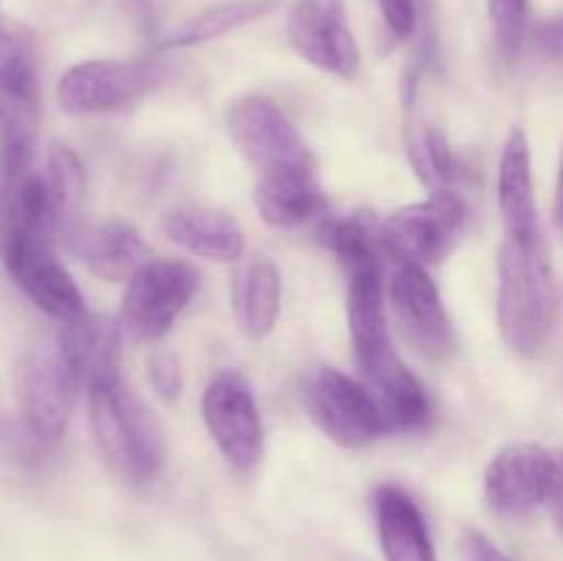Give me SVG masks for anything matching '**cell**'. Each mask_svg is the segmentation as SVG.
Listing matches in <instances>:
<instances>
[{
	"mask_svg": "<svg viewBox=\"0 0 563 561\" xmlns=\"http://www.w3.org/2000/svg\"><path fill=\"white\" fill-rule=\"evenodd\" d=\"M495 317L500 339L517 358L542 355L559 317L553 258L542 234L500 242Z\"/></svg>",
	"mask_w": 563,
	"mask_h": 561,
	"instance_id": "obj_1",
	"label": "cell"
},
{
	"mask_svg": "<svg viewBox=\"0 0 563 561\" xmlns=\"http://www.w3.org/2000/svg\"><path fill=\"white\" fill-rule=\"evenodd\" d=\"M86 394L91 432L104 465L135 487L152 482L165 460V438L157 416L124 377L91 385Z\"/></svg>",
	"mask_w": 563,
	"mask_h": 561,
	"instance_id": "obj_2",
	"label": "cell"
},
{
	"mask_svg": "<svg viewBox=\"0 0 563 561\" xmlns=\"http://www.w3.org/2000/svg\"><path fill=\"white\" fill-rule=\"evenodd\" d=\"M42 127V88L33 44L25 33L0 28V190L33 170Z\"/></svg>",
	"mask_w": 563,
	"mask_h": 561,
	"instance_id": "obj_3",
	"label": "cell"
},
{
	"mask_svg": "<svg viewBox=\"0 0 563 561\" xmlns=\"http://www.w3.org/2000/svg\"><path fill=\"white\" fill-rule=\"evenodd\" d=\"M198 292V270L179 258H152L124 286L119 324L135 344L165 339Z\"/></svg>",
	"mask_w": 563,
	"mask_h": 561,
	"instance_id": "obj_4",
	"label": "cell"
},
{
	"mask_svg": "<svg viewBox=\"0 0 563 561\" xmlns=\"http://www.w3.org/2000/svg\"><path fill=\"white\" fill-rule=\"evenodd\" d=\"M467 226V204L456 190H434L396 209L379 223L383 245L396 264H438L454 251Z\"/></svg>",
	"mask_w": 563,
	"mask_h": 561,
	"instance_id": "obj_5",
	"label": "cell"
},
{
	"mask_svg": "<svg viewBox=\"0 0 563 561\" xmlns=\"http://www.w3.org/2000/svg\"><path fill=\"white\" fill-rule=\"evenodd\" d=\"M225 130L231 143L258 176L291 168H317L311 146L289 116L258 94L234 99L225 110Z\"/></svg>",
	"mask_w": 563,
	"mask_h": 561,
	"instance_id": "obj_6",
	"label": "cell"
},
{
	"mask_svg": "<svg viewBox=\"0 0 563 561\" xmlns=\"http://www.w3.org/2000/svg\"><path fill=\"white\" fill-rule=\"evenodd\" d=\"M302 405L313 427L341 449H368L385 435L383 416L366 385L335 366H319L306 380Z\"/></svg>",
	"mask_w": 563,
	"mask_h": 561,
	"instance_id": "obj_7",
	"label": "cell"
},
{
	"mask_svg": "<svg viewBox=\"0 0 563 561\" xmlns=\"http://www.w3.org/2000/svg\"><path fill=\"white\" fill-rule=\"evenodd\" d=\"M0 258L22 295L47 317L64 324L88 311L80 286L53 253V242L20 229H5L0 234Z\"/></svg>",
	"mask_w": 563,
	"mask_h": 561,
	"instance_id": "obj_8",
	"label": "cell"
},
{
	"mask_svg": "<svg viewBox=\"0 0 563 561\" xmlns=\"http://www.w3.org/2000/svg\"><path fill=\"white\" fill-rule=\"evenodd\" d=\"M11 388L27 435L42 443H53L66 432L80 388L64 369L58 352L42 346L22 350L11 372Z\"/></svg>",
	"mask_w": 563,
	"mask_h": 561,
	"instance_id": "obj_9",
	"label": "cell"
},
{
	"mask_svg": "<svg viewBox=\"0 0 563 561\" xmlns=\"http://www.w3.org/2000/svg\"><path fill=\"white\" fill-rule=\"evenodd\" d=\"M201 418L209 438L234 471L247 473L264 457V424L256 394L240 372H220L201 396Z\"/></svg>",
	"mask_w": 563,
	"mask_h": 561,
	"instance_id": "obj_10",
	"label": "cell"
},
{
	"mask_svg": "<svg viewBox=\"0 0 563 561\" xmlns=\"http://www.w3.org/2000/svg\"><path fill=\"white\" fill-rule=\"evenodd\" d=\"M388 302L396 328L418 355L434 363L454 355L456 336L451 317L427 267L396 264L388 280Z\"/></svg>",
	"mask_w": 563,
	"mask_h": 561,
	"instance_id": "obj_11",
	"label": "cell"
},
{
	"mask_svg": "<svg viewBox=\"0 0 563 561\" xmlns=\"http://www.w3.org/2000/svg\"><path fill=\"white\" fill-rule=\"evenodd\" d=\"M291 50L313 69L339 80L361 75V44L350 28L344 0H297L286 22Z\"/></svg>",
	"mask_w": 563,
	"mask_h": 561,
	"instance_id": "obj_12",
	"label": "cell"
},
{
	"mask_svg": "<svg viewBox=\"0 0 563 561\" xmlns=\"http://www.w3.org/2000/svg\"><path fill=\"white\" fill-rule=\"evenodd\" d=\"M157 77L148 61H82L60 75L55 97L69 116L113 113L143 97Z\"/></svg>",
	"mask_w": 563,
	"mask_h": 561,
	"instance_id": "obj_13",
	"label": "cell"
},
{
	"mask_svg": "<svg viewBox=\"0 0 563 561\" xmlns=\"http://www.w3.org/2000/svg\"><path fill=\"white\" fill-rule=\"evenodd\" d=\"M555 451L542 443H509L484 471V501L500 517H526L548 504Z\"/></svg>",
	"mask_w": 563,
	"mask_h": 561,
	"instance_id": "obj_14",
	"label": "cell"
},
{
	"mask_svg": "<svg viewBox=\"0 0 563 561\" xmlns=\"http://www.w3.org/2000/svg\"><path fill=\"white\" fill-rule=\"evenodd\" d=\"M361 383L372 394L379 416H383L385 435H410L421 432L432 424L434 405L429 391L416 377L410 366L401 361L394 344L374 355L355 361Z\"/></svg>",
	"mask_w": 563,
	"mask_h": 561,
	"instance_id": "obj_15",
	"label": "cell"
},
{
	"mask_svg": "<svg viewBox=\"0 0 563 561\" xmlns=\"http://www.w3.org/2000/svg\"><path fill=\"white\" fill-rule=\"evenodd\" d=\"M121 330L119 319L86 311L80 319L64 322L55 341L60 363L77 388L121 377Z\"/></svg>",
	"mask_w": 563,
	"mask_h": 561,
	"instance_id": "obj_16",
	"label": "cell"
},
{
	"mask_svg": "<svg viewBox=\"0 0 563 561\" xmlns=\"http://www.w3.org/2000/svg\"><path fill=\"white\" fill-rule=\"evenodd\" d=\"M253 204L258 218L278 231L302 229L311 220L328 215V196L317 168H291L258 176Z\"/></svg>",
	"mask_w": 563,
	"mask_h": 561,
	"instance_id": "obj_17",
	"label": "cell"
},
{
	"mask_svg": "<svg viewBox=\"0 0 563 561\" xmlns=\"http://www.w3.org/2000/svg\"><path fill=\"white\" fill-rule=\"evenodd\" d=\"M69 248L88 264L97 278L110 280V284H126L143 264L154 258L141 231L124 220L80 226L71 234Z\"/></svg>",
	"mask_w": 563,
	"mask_h": 561,
	"instance_id": "obj_18",
	"label": "cell"
},
{
	"mask_svg": "<svg viewBox=\"0 0 563 561\" xmlns=\"http://www.w3.org/2000/svg\"><path fill=\"white\" fill-rule=\"evenodd\" d=\"M498 209L506 237L511 240H531L542 234L537 190H533L531 141L522 127H511L504 141V152H500Z\"/></svg>",
	"mask_w": 563,
	"mask_h": 561,
	"instance_id": "obj_19",
	"label": "cell"
},
{
	"mask_svg": "<svg viewBox=\"0 0 563 561\" xmlns=\"http://www.w3.org/2000/svg\"><path fill=\"white\" fill-rule=\"evenodd\" d=\"M374 520L385 561H438L427 517L407 490L379 484L374 493Z\"/></svg>",
	"mask_w": 563,
	"mask_h": 561,
	"instance_id": "obj_20",
	"label": "cell"
},
{
	"mask_svg": "<svg viewBox=\"0 0 563 561\" xmlns=\"http://www.w3.org/2000/svg\"><path fill=\"white\" fill-rule=\"evenodd\" d=\"M163 234L181 251L220 264L245 256V234L229 212L212 207H179L163 218Z\"/></svg>",
	"mask_w": 563,
	"mask_h": 561,
	"instance_id": "obj_21",
	"label": "cell"
},
{
	"mask_svg": "<svg viewBox=\"0 0 563 561\" xmlns=\"http://www.w3.org/2000/svg\"><path fill=\"white\" fill-rule=\"evenodd\" d=\"M240 267L231 275V311L234 322L251 341L267 339L280 317V295L284 280L273 258L253 256L236 262Z\"/></svg>",
	"mask_w": 563,
	"mask_h": 561,
	"instance_id": "obj_22",
	"label": "cell"
},
{
	"mask_svg": "<svg viewBox=\"0 0 563 561\" xmlns=\"http://www.w3.org/2000/svg\"><path fill=\"white\" fill-rule=\"evenodd\" d=\"M346 324H350L355 361L390 346L383 267L346 273Z\"/></svg>",
	"mask_w": 563,
	"mask_h": 561,
	"instance_id": "obj_23",
	"label": "cell"
},
{
	"mask_svg": "<svg viewBox=\"0 0 563 561\" xmlns=\"http://www.w3.org/2000/svg\"><path fill=\"white\" fill-rule=\"evenodd\" d=\"M379 223L383 220H377L368 212H352L341 215V218H328L324 215L319 220L317 237L339 258L344 273L383 267V258H388V253H385Z\"/></svg>",
	"mask_w": 563,
	"mask_h": 561,
	"instance_id": "obj_24",
	"label": "cell"
},
{
	"mask_svg": "<svg viewBox=\"0 0 563 561\" xmlns=\"http://www.w3.org/2000/svg\"><path fill=\"white\" fill-rule=\"evenodd\" d=\"M278 9V0H223L209 9L198 11L190 20L176 25L163 42L157 44L159 50H187L198 47V44L214 42L229 33L240 31V28L251 25V22L264 20L267 14Z\"/></svg>",
	"mask_w": 563,
	"mask_h": 561,
	"instance_id": "obj_25",
	"label": "cell"
},
{
	"mask_svg": "<svg viewBox=\"0 0 563 561\" xmlns=\"http://www.w3.org/2000/svg\"><path fill=\"white\" fill-rule=\"evenodd\" d=\"M42 176L49 193V204H53L58 237L69 242L71 234L82 226L80 209L86 201V168L75 148H69L66 143H53L47 148Z\"/></svg>",
	"mask_w": 563,
	"mask_h": 561,
	"instance_id": "obj_26",
	"label": "cell"
},
{
	"mask_svg": "<svg viewBox=\"0 0 563 561\" xmlns=\"http://www.w3.org/2000/svg\"><path fill=\"white\" fill-rule=\"evenodd\" d=\"M407 154H410L412 170L429 190H456L460 179V163L445 141V135L434 127H410L407 130Z\"/></svg>",
	"mask_w": 563,
	"mask_h": 561,
	"instance_id": "obj_27",
	"label": "cell"
},
{
	"mask_svg": "<svg viewBox=\"0 0 563 561\" xmlns=\"http://www.w3.org/2000/svg\"><path fill=\"white\" fill-rule=\"evenodd\" d=\"M495 44L504 58H517L528 38V0H487Z\"/></svg>",
	"mask_w": 563,
	"mask_h": 561,
	"instance_id": "obj_28",
	"label": "cell"
},
{
	"mask_svg": "<svg viewBox=\"0 0 563 561\" xmlns=\"http://www.w3.org/2000/svg\"><path fill=\"white\" fill-rule=\"evenodd\" d=\"M148 383H152L154 394L163 402H176L185 388V377H181V369L176 355L170 352H154L152 361H148Z\"/></svg>",
	"mask_w": 563,
	"mask_h": 561,
	"instance_id": "obj_29",
	"label": "cell"
},
{
	"mask_svg": "<svg viewBox=\"0 0 563 561\" xmlns=\"http://www.w3.org/2000/svg\"><path fill=\"white\" fill-rule=\"evenodd\" d=\"M377 9L383 14L385 28L394 38L407 42L418 31V6L416 0H377Z\"/></svg>",
	"mask_w": 563,
	"mask_h": 561,
	"instance_id": "obj_30",
	"label": "cell"
},
{
	"mask_svg": "<svg viewBox=\"0 0 563 561\" xmlns=\"http://www.w3.org/2000/svg\"><path fill=\"white\" fill-rule=\"evenodd\" d=\"M531 38V47L539 58L548 61H561L563 58V16H553V20H544L528 33Z\"/></svg>",
	"mask_w": 563,
	"mask_h": 561,
	"instance_id": "obj_31",
	"label": "cell"
},
{
	"mask_svg": "<svg viewBox=\"0 0 563 561\" xmlns=\"http://www.w3.org/2000/svg\"><path fill=\"white\" fill-rule=\"evenodd\" d=\"M460 548H462V559L465 561H511L509 556H506L504 550L487 537V534L476 531V528H467V531L462 534Z\"/></svg>",
	"mask_w": 563,
	"mask_h": 561,
	"instance_id": "obj_32",
	"label": "cell"
},
{
	"mask_svg": "<svg viewBox=\"0 0 563 561\" xmlns=\"http://www.w3.org/2000/svg\"><path fill=\"white\" fill-rule=\"evenodd\" d=\"M548 506H550V515H553L555 528L563 534V449L555 451V471H553V484H550Z\"/></svg>",
	"mask_w": 563,
	"mask_h": 561,
	"instance_id": "obj_33",
	"label": "cell"
},
{
	"mask_svg": "<svg viewBox=\"0 0 563 561\" xmlns=\"http://www.w3.org/2000/svg\"><path fill=\"white\" fill-rule=\"evenodd\" d=\"M553 218H555V226H559V229H563V146H561V160H559V182H555Z\"/></svg>",
	"mask_w": 563,
	"mask_h": 561,
	"instance_id": "obj_34",
	"label": "cell"
},
{
	"mask_svg": "<svg viewBox=\"0 0 563 561\" xmlns=\"http://www.w3.org/2000/svg\"><path fill=\"white\" fill-rule=\"evenodd\" d=\"M3 229H5V198L3 193H0V234H3Z\"/></svg>",
	"mask_w": 563,
	"mask_h": 561,
	"instance_id": "obj_35",
	"label": "cell"
}]
</instances>
